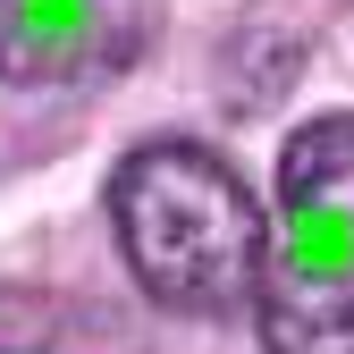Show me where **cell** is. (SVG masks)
I'll return each mask as SVG.
<instances>
[{"label": "cell", "mask_w": 354, "mask_h": 354, "mask_svg": "<svg viewBox=\"0 0 354 354\" xmlns=\"http://www.w3.org/2000/svg\"><path fill=\"white\" fill-rule=\"evenodd\" d=\"M279 228L354 245V110L295 127L279 152Z\"/></svg>", "instance_id": "277c9868"}, {"label": "cell", "mask_w": 354, "mask_h": 354, "mask_svg": "<svg viewBox=\"0 0 354 354\" xmlns=\"http://www.w3.org/2000/svg\"><path fill=\"white\" fill-rule=\"evenodd\" d=\"M253 313H261L270 354H354V245H329V236L270 219Z\"/></svg>", "instance_id": "7a4b0ae2"}, {"label": "cell", "mask_w": 354, "mask_h": 354, "mask_svg": "<svg viewBox=\"0 0 354 354\" xmlns=\"http://www.w3.org/2000/svg\"><path fill=\"white\" fill-rule=\"evenodd\" d=\"M136 59L127 0H0V84H76Z\"/></svg>", "instance_id": "3957f363"}, {"label": "cell", "mask_w": 354, "mask_h": 354, "mask_svg": "<svg viewBox=\"0 0 354 354\" xmlns=\"http://www.w3.org/2000/svg\"><path fill=\"white\" fill-rule=\"evenodd\" d=\"M110 228L136 287L169 313H245L261 287L270 219L253 186L203 144H136L110 177Z\"/></svg>", "instance_id": "6da1fadb"}]
</instances>
